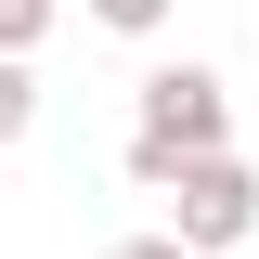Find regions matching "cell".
Masks as SVG:
<instances>
[{"label":"cell","mask_w":259,"mask_h":259,"mask_svg":"<svg viewBox=\"0 0 259 259\" xmlns=\"http://www.w3.org/2000/svg\"><path fill=\"white\" fill-rule=\"evenodd\" d=\"M233 143V78L221 65H156V78H143V91H130V182L143 194H168V168L182 156H221Z\"/></svg>","instance_id":"6da1fadb"},{"label":"cell","mask_w":259,"mask_h":259,"mask_svg":"<svg viewBox=\"0 0 259 259\" xmlns=\"http://www.w3.org/2000/svg\"><path fill=\"white\" fill-rule=\"evenodd\" d=\"M168 233H182L194 259H233L259 233V168L233 156V143H221V156H182V168H168Z\"/></svg>","instance_id":"7a4b0ae2"},{"label":"cell","mask_w":259,"mask_h":259,"mask_svg":"<svg viewBox=\"0 0 259 259\" xmlns=\"http://www.w3.org/2000/svg\"><path fill=\"white\" fill-rule=\"evenodd\" d=\"M39 130V78H26V52H0V156Z\"/></svg>","instance_id":"3957f363"},{"label":"cell","mask_w":259,"mask_h":259,"mask_svg":"<svg viewBox=\"0 0 259 259\" xmlns=\"http://www.w3.org/2000/svg\"><path fill=\"white\" fill-rule=\"evenodd\" d=\"M78 13H91V26H104V39H156V26H168V13H182V0H78Z\"/></svg>","instance_id":"277c9868"},{"label":"cell","mask_w":259,"mask_h":259,"mask_svg":"<svg viewBox=\"0 0 259 259\" xmlns=\"http://www.w3.org/2000/svg\"><path fill=\"white\" fill-rule=\"evenodd\" d=\"M52 13H65V0H0V52H39V39H52Z\"/></svg>","instance_id":"5b68a950"},{"label":"cell","mask_w":259,"mask_h":259,"mask_svg":"<svg viewBox=\"0 0 259 259\" xmlns=\"http://www.w3.org/2000/svg\"><path fill=\"white\" fill-rule=\"evenodd\" d=\"M104 259H194V246H182V233L156 221V233H117V246H104Z\"/></svg>","instance_id":"8992f818"}]
</instances>
